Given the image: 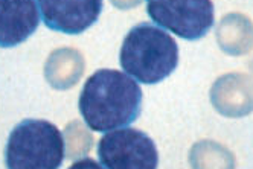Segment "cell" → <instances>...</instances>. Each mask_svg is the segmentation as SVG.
I'll list each match as a JSON object with an SVG mask.
<instances>
[{"mask_svg":"<svg viewBox=\"0 0 253 169\" xmlns=\"http://www.w3.org/2000/svg\"><path fill=\"white\" fill-rule=\"evenodd\" d=\"M43 23L67 35H78L98 22L102 0H35Z\"/></svg>","mask_w":253,"mask_h":169,"instance_id":"cell-6","label":"cell"},{"mask_svg":"<svg viewBox=\"0 0 253 169\" xmlns=\"http://www.w3.org/2000/svg\"><path fill=\"white\" fill-rule=\"evenodd\" d=\"M122 70L142 84H157L168 78L178 64V46L165 31L140 23L128 31L121 46Z\"/></svg>","mask_w":253,"mask_h":169,"instance_id":"cell-2","label":"cell"},{"mask_svg":"<svg viewBox=\"0 0 253 169\" xmlns=\"http://www.w3.org/2000/svg\"><path fill=\"white\" fill-rule=\"evenodd\" d=\"M98 157L105 169H157L159 165L153 139L130 127L105 133L98 142Z\"/></svg>","mask_w":253,"mask_h":169,"instance_id":"cell-5","label":"cell"},{"mask_svg":"<svg viewBox=\"0 0 253 169\" xmlns=\"http://www.w3.org/2000/svg\"><path fill=\"white\" fill-rule=\"evenodd\" d=\"M69 169H105L102 165H99L98 162H95L93 159L84 157L78 162H75Z\"/></svg>","mask_w":253,"mask_h":169,"instance_id":"cell-8","label":"cell"},{"mask_svg":"<svg viewBox=\"0 0 253 169\" xmlns=\"http://www.w3.org/2000/svg\"><path fill=\"white\" fill-rule=\"evenodd\" d=\"M147 12L162 29L185 40H200L213 26L212 0H147Z\"/></svg>","mask_w":253,"mask_h":169,"instance_id":"cell-4","label":"cell"},{"mask_svg":"<svg viewBox=\"0 0 253 169\" xmlns=\"http://www.w3.org/2000/svg\"><path fill=\"white\" fill-rule=\"evenodd\" d=\"M39 25L40 9L35 0H0V47L22 44Z\"/></svg>","mask_w":253,"mask_h":169,"instance_id":"cell-7","label":"cell"},{"mask_svg":"<svg viewBox=\"0 0 253 169\" xmlns=\"http://www.w3.org/2000/svg\"><path fill=\"white\" fill-rule=\"evenodd\" d=\"M64 160L61 131L47 121L25 119L9 133L6 169H60Z\"/></svg>","mask_w":253,"mask_h":169,"instance_id":"cell-3","label":"cell"},{"mask_svg":"<svg viewBox=\"0 0 253 169\" xmlns=\"http://www.w3.org/2000/svg\"><path fill=\"white\" fill-rule=\"evenodd\" d=\"M78 107L90 129L108 133L128 127L139 118L142 88L125 72L99 69L85 81Z\"/></svg>","mask_w":253,"mask_h":169,"instance_id":"cell-1","label":"cell"}]
</instances>
